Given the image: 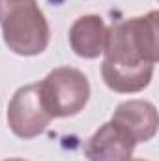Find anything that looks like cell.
<instances>
[{
  "label": "cell",
  "mask_w": 159,
  "mask_h": 161,
  "mask_svg": "<svg viewBox=\"0 0 159 161\" xmlns=\"http://www.w3.org/2000/svg\"><path fill=\"white\" fill-rule=\"evenodd\" d=\"M111 120L122 125L135 142H148L156 137L159 125L157 109L152 101L146 99H129L120 103Z\"/></svg>",
  "instance_id": "8992f818"
},
{
  "label": "cell",
  "mask_w": 159,
  "mask_h": 161,
  "mask_svg": "<svg viewBox=\"0 0 159 161\" xmlns=\"http://www.w3.org/2000/svg\"><path fill=\"white\" fill-rule=\"evenodd\" d=\"M4 43L21 56L41 54L51 40L49 23L36 0L23 2L0 15Z\"/></svg>",
  "instance_id": "7a4b0ae2"
},
{
  "label": "cell",
  "mask_w": 159,
  "mask_h": 161,
  "mask_svg": "<svg viewBox=\"0 0 159 161\" xmlns=\"http://www.w3.org/2000/svg\"><path fill=\"white\" fill-rule=\"evenodd\" d=\"M52 116L45 105L40 82L21 86L8 105V125L19 139H34L47 129Z\"/></svg>",
  "instance_id": "277c9868"
},
{
  "label": "cell",
  "mask_w": 159,
  "mask_h": 161,
  "mask_svg": "<svg viewBox=\"0 0 159 161\" xmlns=\"http://www.w3.org/2000/svg\"><path fill=\"white\" fill-rule=\"evenodd\" d=\"M23 2H28V0H0V15H2L4 11H8L9 8L19 6V4H23Z\"/></svg>",
  "instance_id": "ba28073f"
},
{
  "label": "cell",
  "mask_w": 159,
  "mask_h": 161,
  "mask_svg": "<svg viewBox=\"0 0 159 161\" xmlns=\"http://www.w3.org/2000/svg\"><path fill=\"white\" fill-rule=\"evenodd\" d=\"M109 28L99 15H82L69 28V45L80 58H97L103 54Z\"/></svg>",
  "instance_id": "52a82bcc"
},
{
  "label": "cell",
  "mask_w": 159,
  "mask_h": 161,
  "mask_svg": "<svg viewBox=\"0 0 159 161\" xmlns=\"http://www.w3.org/2000/svg\"><path fill=\"white\" fill-rule=\"evenodd\" d=\"M129 161H148V159H129Z\"/></svg>",
  "instance_id": "30bf717a"
},
{
  "label": "cell",
  "mask_w": 159,
  "mask_h": 161,
  "mask_svg": "<svg viewBox=\"0 0 159 161\" xmlns=\"http://www.w3.org/2000/svg\"><path fill=\"white\" fill-rule=\"evenodd\" d=\"M135 146V139L111 120L84 142V156L88 161H129Z\"/></svg>",
  "instance_id": "5b68a950"
},
{
  "label": "cell",
  "mask_w": 159,
  "mask_h": 161,
  "mask_svg": "<svg viewBox=\"0 0 159 161\" xmlns=\"http://www.w3.org/2000/svg\"><path fill=\"white\" fill-rule=\"evenodd\" d=\"M157 11L129 17L109 28L103 49L101 75L105 84L120 94L144 90L157 64Z\"/></svg>",
  "instance_id": "6da1fadb"
},
{
  "label": "cell",
  "mask_w": 159,
  "mask_h": 161,
  "mask_svg": "<svg viewBox=\"0 0 159 161\" xmlns=\"http://www.w3.org/2000/svg\"><path fill=\"white\" fill-rule=\"evenodd\" d=\"M40 86L52 118L79 114L90 99V82L86 75L69 66H60L49 71Z\"/></svg>",
  "instance_id": "3957f363"
},
{
  "label": "cell",
  "mask_w": 159,
  "mask_h": 161,
  "mask_svg": "<svg viewBox=\"0 0 159 161\" xmlns=\"http://www.w3.org/2000/svg\"><path fill=\"white\" fill-rule=\"evenodd\" d=\"M2 161H26V159H21V158H9V159H2Z\"/></svg>",
  "instance_id": "9c48e42d"
}]
</instances>
